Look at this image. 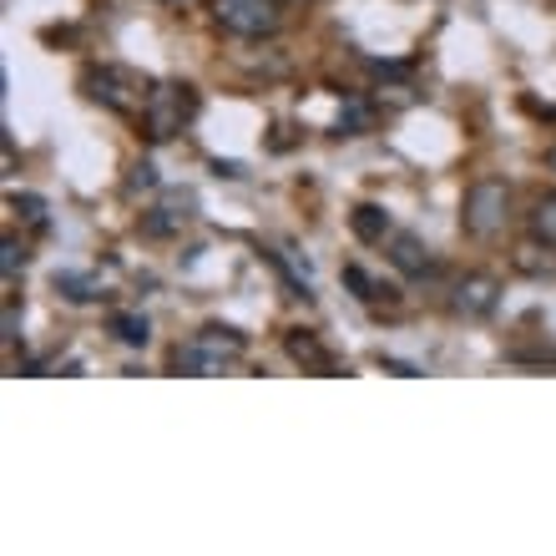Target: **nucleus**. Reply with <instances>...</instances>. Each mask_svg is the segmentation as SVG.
<instances>
[{"label": "nucleus", "instance_id": "obj_1", "mask_svg": "<svg viewBox=\"0 0 556 556\" xmlns=\"http://www.w3.org/2000/svg\"><path fill=\"white\" fill-rule=\"evenodd\" d=\"M243 354H249V334L243 329H233V324H203V329H192L173 350V369L177 375H192V380H213V375H228L233 365H243Z\"/></svg>", "mask_w": 556, "mask_h": 556}, {"label": "nucleus", "instance_id": "obj_2", "mask_svg": "<svg viewBox=\"0 0 556 556\" xmlns=\"http://www.w3.org/2000/svg\"><path fill=\"white\" fill-rule=\"evenodd\" d=\"M152 76H142L137 66H122V61H91L81 66V97L106 112H117V117H142L147 97H152Z\"/></svg>", "mask_w": 556, "mask_h": 556}, {"label": "nucleus", "instance_id": "obj_3", "mask_svg": "<svg viewBox=\"0 0 556 556\" xmlns=\"http://www.w3.org/2000/svg\"><path fill=\"white\" fill-rule=\"evenodd\" d=\"M198 112H203V97H198L192 81H157L137 122H142L147 142H173L198 122Z\"/></svg>", "mask_w": 556, "mask_h": 556}, {"label": "nucleus", "instance_id": "obj_4", "mask_svg": "<svg viewBox=\"0 0 556 556\" xmlns=\"http://www.w3.org/2000/svg\"><path fill=\"white\" fill-rule=\"evenodd\" d=\"M506 223H511V188L501 182V177H481V182H470L466 198H460V228L466 238H491L506 233Z\"/></svg>", "mask_w": 556, "mask_h": 556}, {"label": "nucleus", "instance_id": "obj_5", "mask_svg": "<svg viewBox=\"0 0 556 556\" xmlns=\"http://www.w3.org/2000/svg\"><path fill=\"white\" fill-rule=\"evenodd\" d=\"M218 30L238 36V41H268L283 26V0H213L207 5Z\"/></svg>", "mask_w": 556, "mask_h": 556}, {"label": "nucleus", "instance_id": "obj_6", "mask_svg": "<svg viewBox=\"0 0 556 556\" xmlns=\"http://www.w3.org/2000/svg\"><path fill=\"white\" fill-rule=\"evenodd\" d=\"M445 308H451L455 319H466V324H481V319H491L501 308V278L496 274H460L455 278V289H451V299H445Z\"/></svg>", "mask_w": 556, "mask_h": 556}, {"label": "nucleus", "instance_id": "obj_7", "mask_svg": "<svg viewBox=\"0 0 556 556\" xmlns=\"http://www.w3.org/2000/svg\"><path fill=\"white\" fill-rule=\"evenodd\" d=\"M198 223V198H192L188 188L177 192H162L157 203L142 213V233L147 238H182Z\"/></svg>", "mask_w": 556, "mask_h": 556}, {"label": "nucleus", "instance_id": "obj_8", "mask_svg": "<svg viewBox=\"0 0 556 556\" xmlns=\"http://www.w3.org/2000/svg\"><path fill=\"white\" fill-rule=\"evenodd\" d=\"M380 249H384V258H390V264H395L405 278H430L440 268V258L430 253V243H425L420 233H405V228H395Z\"/></svg>", "mask_w": 556, "mask_h": 556}, {"label": "nucleus", "instance_id": "obj_9", "mask_svg": "<svg viewBox=\"0 0 556 556\" xmlns=\"http://www.w3.org/2000/svg\"><path fill=\"white\" fill-rule=\"evenodd\" d=\"M283 354H289L304 375H339V369H344L339 365V354L329 350L314 329H289V334H283Z\"/></svg>", "mask_w": 556, "mask_h": 556}, {"label": "nucleus", "instance_id": "obj_10", "mask_svg": "<svg viewBox=\"0 0 556 556\" xmlns=\"http://www.w3.org/2000/svg\"><path fill=\"white\" fill-rule=\"evenodd\" d=\"M344 289H354V299H359V304L365 308H375V314H384V308H400V299H405V293L395 289V283H380V278L369 274L365 264H344Z\"/></svg>", "mask_w": 556, "mask_h": 556}, {"label": "nucleus", "instance_id": "obj_11", "mask_svg": "<svg viewBox=\"0 0 556 556\" xmlns=\"http://www.w3.org/2000/svg\"><path fill=\"white\" fill-rule=\"evenodd\" d=\"M511 268L521 278H536V283H552L556 278V243L552 238H521V243H516L511 249Z\"/></svg>", "mask_w": 556, "mask_h": 556}, {"label": "nucleus", "instance_id": "obj_12", "mask_svg": "<svg viewBox=\"0 0 556 556\" xmlns=\"http://www.w3.org/2000/svg\"><path fill=\"white\" fill-rule=\"evenodd\" d=\"M350 228L359 243H384V238L395 233V223H390V213H384L380 203H359L350 213Z\"/></svg>", "mask_w": 556, "mask_h": 556}, {"label": "nucleus", "instance_id": "obj_13", "mask_svg": "<svg viewBox=\"0 0 556 556\" xmlns=\"http://www.w3.org/2000/svg\"><path fill=\"white\" fill-rule=\"evenodd\" d=\"M106 329H112V334H117V344H127V350H147V339H152L147 314H127V308H117V314L106 319Z\"/></svg>", "mask_w": 556, "mask_h": 556}, {"label": "nucleus", "instance_id": "obj_14", "mask_svg": "<svg viewBox=\"0 0 556 556\" xmlns=\"http://www.w3.org/2000/svg\"><path fill=\"white\" fill-rule=\"evenodd\" d=\"M56 293H66L72 304H91V299H102V283L91 274H56Z\"/></svg>", "mask_w": 556, "mask_h": 556}, {"label": "nucleus", "instance_id": "obj_15", "mask_svg": "<svg viewBox=\"0 0 556 556\" xmlns=\"http://www.w3.org/2000/svg\"><path fill=\"white\" fill-rule=\"evenodd\" d=\"M369 122H375V106L359 102V97H350V106L339 112V137H359Z\"/></svg>", "mask_w": 556, "mask_h": 556}, {"label": "nucleus", "instance_id": "obj_16", "mask_svg": "<svg viewBox=\"0 0 556 556\" xmlns=\"http://www.w3.org/2000/svg\"><path fill=\"white\" fill-rule=\"evenodd\" d=\"M162 188V177H157V167H152V162H132V167H127V198H142V192H157Z\"/></svg>", "mask_w": 556, "mask_h": 556}, {"label": "nucleus", "instance_id": "obj_17", "mask_svg": "<svg viewBox=\"0 0 556 556\" xmlns=\"http://www.w3.org/2000/svg\"><path fill=\"white\" fill-rule=\"evenodd\" d=\"M527 218H531V233H536V238H552V243H556V192H546V198L531 207Z\"/></svg>", "mask_w": 556, "mask_h": 556}, {"label": "nucleus", "instance_id": "obj_18", "mask_svg": "<svg viewBox=\"0 0 556 556\" xmlns=\"http://www.w3.org/2000/svg\"><path fill=\"white\" fill-rule=\"evenodd\" d=\"M11 207L30 223V228H46V203L36 198V192H11Z\"/></svg>", "mask_w": 556, "mask_h": 556}, {"label": "nucleus", "instance_id": "obj_19", "mask_svg": "<svg viewBox=\"0 0 556 556\" xmlns=\"http://www.w3.org/2000/svg\"><path fill=\"white\" fill-rule=\"evenodd\" d=\"M21 268H26V249L5 233V243H0V274H5V283H15V274H21Z\"/></svg>", "mask_w": 556, "mask_h": 556}, {"label": "nucleus", "instance_id": "obj_20", "mask_svg": "<svg viewBox=\"0 0 556 556\" xmlns=\"http://www.w3.org/2000/svg\"><path fill=\"white\" fill-rule=\"evenodd\" d=\"M21 339V314H15V299L5 304V344H15Z\"/></svg>", "mask_w": 556, "mask_h": 556}, {"label": "nucleus", "instance_id": "obj_21", "mask_svg": "<svg viewBox=\"0 0 556 556\" xmlns=\"http://www.w3.org/2000/svg\"><path fill=\"white\" fill-rule=\"evenodd\" d=\"M546 173H556V147H552V152H546Z\"/></svg>", "mask_w": 556, "mask_h": 556}, {"label": "nucleus", "instance_id": "obj_22", "mask_svg": "<svg viewBox=\"0 0 556 556\" xmlns=\"http://www.w3.org/2000/svg\"><path fill=\"white\" fill-rule=\"evenodd\" d=\"M283 5H319V0H283Z\"/></svg>", "mask_w": 556, "mask_h": 556}]
</instances>
